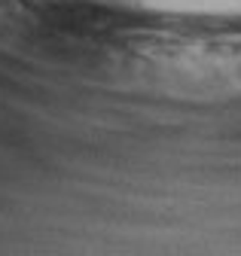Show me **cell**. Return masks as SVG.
Segmentation results:
<instances>
[]
</instances>
